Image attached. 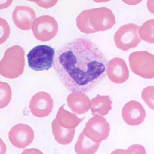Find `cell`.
<instances>
[{"mask_svg": "<svg viewBox=\"0 0 154 154\" xmlns=\"http://www.w3.org/2000/svg\"><path fill=\"white\" fill-rule=\"evenodd\" d=\"M109 63L91 41L77 38L62 46L54 56L53 66L68 91L79 94L91 91L106 75Z\"/></svg>", "mask_w": 154, "mask_h": 154, "instance_id": "1", "label": "cell"}, {"mask_svg": "<svg viewBox=\"0 0 154 154\" xmlns=\"http://www.w3.org/2000/svg\"><path fill=\"white\" fill-rule=\"evenodd\" d=\"M107 73L109 79L115 83H122L129 77V70L125 60L116 58L112 60L108 65Z\"/></svg>", "mask_w": 154, "mask_h": 154, "instance_id": "9", "label": "cell"}, {"mask_svg": "<svg viewBox=\"0 0 154 154\" xmlns=\"http://www.w3.org/2000/svg\"><path fill=\"white\" fill-rule=\"evenodd\" d=\"M35 38L43 42L51 40L58 33V22L54 17L48 15L41 16L35 20L32 26Z\"/></svg>", "mask_w": 154, "mask_h": 154, "instance_id": "4", "label": "cell"}, {"mask_svg": "<svg viewBox=\"0 0 154 154\" xmlns=\"http://www.w3.org/2000/svg\"><path fill=\"white\" fill-rule=\"evenodd\" d=\"M36 17L35 13L30 7L16 6L12 13L13 22L16 26L22 30H30L32 22Z\"/></svg>", "mask_w": 154, "mask_h": 154, "instance_id": "8", "label": "cell"}, {"mask_svg": "<svg viewBox=\"0 0 154 154\" xmlns=\"http://www.w3.org/2000/svg\"><path fill=\"white\" fill-rule=\"evenodd\" d=\"M139 28L138 25L133 23H129L120 27L114 35L116 46L123 51L136 48L141 41L139 33Z\"/></svg>", "mask_w": 154, "mask_h": 154, "instance_id": "3", "label": "cell"}, {"mask_svg": "<svg viewBox=\"0 0 154 154\" xmlns=\"http://www.w3.org/2000/svg\"><path fill=\"white\" fill-rule=\"evenodd\" d=\"M34 131L28 125L18 124L12 127L9 133V140L12 145L19 149H24L32 143Z\"/></svg>", "mask_w": 154, "mask_h": 154, "instance_id": "6", "label": "cell"}, {"mask_svg": "<svg viewBox=\"0 0 154 154\" xmlns=\"http://www.w3.org/2000/svg\"><path fill=\"white\" fill-rule=\"evenodd\" d=\"M54 55L55 50L50 46H36L27 55L28 66L35 72L49 70L53 66Z\"/></svg>", "mask_w": 154, "mask_h": 154, "instance_id": "2", "label": "cell"}, {"mask_svg": "<svg viewBox=\"0 0 154 154\" xmlns=\"http://www.w3.org/2000/svg\"><path fill=\"white\" fill-rule=\"evenodd\" d=\"M54 102L49 94L41 91L34 95L30 101L29 108L33 116L38 118L49 115L53 110Z\"/></svg>", "mask_w": 154, "mask_h": 154, "instance_id": "5", "label": "cell"}, {"mask_svg": "<svg viewBox=\"0 0 154 154\" xmlns=\"http://www.w3.org/2000/svg\"><path fill=\"white\" fill-rule=\"evenodd\" d=\"M123 119L128 125L137 126L143 122L146 112L139 102L131 101L125 104L122 110Z\"/></svg>", "mask_w": 154, "mask_h": 154, "instance_id": "7", "label": "cell"}]
</instances>
